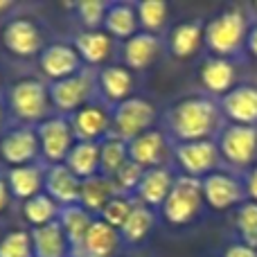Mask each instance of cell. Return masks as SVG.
I'll use <instances>...</instances> for the list:
<instances>
[{
    "mask_svg": "<svg viewBox=\"0 0 257 257\" xmlns=\"http://www.w3.org/2000/svg\"><path fill=\"white\" fill-rule=\"evenodd\" d=\"M223 128L219 102L210 95H187L169 106L167 131L178 142L212 140Z\"/></svg>",
    "mask_w": 257,
    "mask_h": 257,
    "instance_id": "obj_1",
    "label": "cell"
},
{
    "mask_svg": "<svg viewBox=\"0 0 257 257\" xmlns=\"http://www.w3.org/2000/svg\"><path fill=\"white\" fill-rule=\"evenodd\" d=\"M7 108L18 124L36 126L52 115L50 88L39 77H23L7 90Z\"/></svg>",
    "mask_w": 257,
    "mask_h": 257,
    "instance_id": "obj_2",
    "label": "cell"
},
{
    "mask_svg": "<svg viewBox=\"0 0 257 257\" xmlns=\"http://www.w3.org/2000/svg\"><path fill=\"white\" fill-rule=\"evenodd\" d=\"M248 21L241 7H226L205 23L203 45L210 50V57L232 59L246 45Z\"/></svg>",
    "mask_w": 257,
    "mask_h": 257,
    "instance_id": "obj_3",
    "label": "cell"
},
{
    "mask_svg": "<svg viewBox=\"0 0 257 257\" xmlns=\"http://www.w3.org/2000/svg\"><path fill=\"white\" fill-rule=\"evenodd\" d=\"M203 192H201V181L190 176H176L174 187L169 196L165 199L160 214H163L165 223L172 228H185L199 219L203 212Z\"/></svg>",
    "mask_w": 257,
    "mask_h": 257,
    "instance_id": "obj_4",
    "label": "cell"
},
{
    "mask_svg": "<svg viewBox=\"0 0 257 257\" xmlns=\"http://www.w3.org/2000/svg\"><path fill=\"white\" fill-rule=\"evenodd\" d=\"M95 75L90 68H81L77 75L66 77L59 81H50V104L57 115L70 117L75 111L86 106L88 102L97 99V84H95Z\"/></svg>",
    "mask_w": 257,
    "mask_h": 257,
    "instance_id": "obj_5",
    "label": "cell"
},
{
    "mask_svg": "<svg viewBox=\"0 0 257 257\" xmlns=\"http://www.w3.org/2000/svg\"><path fill=\"white\" fill-rule=\"evenodd\" d=\"M156 120H158L156 104L140 95H131L122 104L111 108V133L128 142L154 128Z\"/></svg>",
    "mask_w": 257,
    "mask_h": 257,
    "instance_id": "obj_6",
    "label": "cell"
},
{
    "mask_svg": "<svg viewBox=\"0 0 257 257\" xmlns=\"http://www.w3.org/2000/svg\"><path fill=\"white\" fill-rule=\"evenodd\" d=\"M36 138H39V149L43 165H59L66 160L70 154L72 145H75V133H72L70 120L66 115H52L36 124Z\"/></svg>",
    "mask_w": 257,
    "mask_h": 257,
    "instance_id": "obj_7",
    "label": "cell"
},
{
    "mask_svg": "<svg viewBox=\"0 0 257 257\" xmlns=\"http://www.w3.org/2000/svg\"><path fill=\"white\" fill-rule=\"evenodd\" d=\"M172 154L178 169L183 172V176L196 178V181L217 172L219 163H221V154H219V147L214 140L178 142Z\"/></svg>",
    "mask_w": 257,
    "mask_h": 257,
    "instance_id": "obj_8",
    "label": "cell"
},
{
    "mask_svg": "<svg viewBox=\"0 0 257 257\" xmlns=\"http://www.w3.org/2000/svg\"><path fill=\"white\" fill-rule=\"evenodd\" d=\"M3 48L12 57L32 59L39 57L45 48V34L36 21L27 16L9 18L3 27Z\"/></svg>",
    "mask_w": 257,
    "mask_h": 257,
    "instance_id": "obj_9",
    "label": "cell"
},
{
    "mask_svg": "<svg viewBox=\"0 0 257 257\" xmlns=\"http://www.w3.org/2000/svg\"><path fill=\"white\" fill-rule=\"evenodd\" d=\"M219 154L221 160L239 169H250L257 156V126L226 124L219 131Z\"/></svg>",
    "mask_w": 257,
    "mask_h": 257,
    "instance_id": "obj_10",
    "label": "cell"
},
{
    "mask_svg": "<svg viewBox=\"0 0 257 257\" xmlns=\"http://www.w3.org/2000/svg\"><path fill=\"white\" fill-rule=\"evenodd\" d=\"M0 160L7 165V169L32 165L41 160L39 138L34 126H9L0 133Z\"/></svg>",
    "mask_w": 257,
    "mask_h": 257,
    "instance_id": "obj_11",
    "label": "cell"
},
{
    "mask_svg": "<svg viewBox=\"0 0 257 257\" xmlns=\"http://www.w3.org/2000/svg\"><path fill=\"white\" fill-rule=\"evenodd\" d=\"M201 192H203V201L208 208L217 210V212H226V210H237L246 201L244 181L228 172H212L210 176L201 178Z\"/></svg>",
    "mask_w": 257,
    "mask_h": 257,
    "instance_id": "obj_12",
    "label": "cell"
},
{
    "mask_svg": "<svg viewBox=\"0 0 257 257\" xmlns=\"http://www.w3.org/2000/svg\"><path fill=\"white\" fill-rule=\"evenodd\" d=\"M70 126L75 133V140L79 142H102L111 136V106H106L99 99H93L70 117Z\"/></svg>",
    "mask_w": 257,
    "mask_h": 257,
    "instance_id": "obj_13",
    "label": "cell"
},
{
    "mask_svg": "<svg viewBox=\"0 0 257 257\" xmlns=\"http://www.w3.org/2000/svg\"><path fill=\"white\" fill-rule=\"evenodd\" d=\"M39 68L48 81H59L77 75L86 66L81 63L75 45L59 41V43H50L43 48V52L39 54Z\"/></svg>",
    "mask_w": 257,
    "mask_h": 257,
    "instance_id": "obj_14",
    "label": "cell"
},
{
    "mask_svg": "<svg viewBox=\"0 0 257 257\" xmlns=\"http://www.w3.org/2000/svg\"><path fill=\"white\" fill-rule=\"evenodd\" d=\"M95 84H97L99 102H104L106 106H117L133 95L136 81H133V72L122 63H106L95 75Z\"/></svg>",
    "mask_w": 257,
    "mask_h": 257,
    "instance_id": "obj_15",
    "label": "cell"
},
{
    "mask_svg": "<svg viewBox=\"0 0 257 257\" xmlns=\"http://www.w3.org/2000/svg\"><path fill=\"white\" fill-rule=\"evenodd\" d=\"M219 108L221 115L230 120V124L257 126V86L237 84L219 99Z\"/></svg>",
    "mask_w": 257,
    "mask_h": 257,
    "instance_id": "obj_16",
    "label": "cell"
},
{
    "mask_svg": "<svg viewBox=\"0 0 257 257\" xmlns=\"http://www.w3.org/2000/svg\"><path fill=\"white\" fill-rule=\"evenodd\" d=\"M169 151V142L165 131L160 128H149L147 133L128 140V160H133L136 165H140L142 169H154L163 167L165 158Z\"/></svg>",
    "mask_w": 257,
    "mask_h": 257,
    "instance_id": "obj_17",
    "label": "cell"
},
{
    "mask_svg": "<svg viewBox=\"0 0 257 257\" xmlns=\"http://www.w3.org/2000/svg\"><path fill=\"white\" fill-rule=\"evenodd\" d=\"M199 81L210 97L221 99L223 95L235 88V81H237L235 61L226 57H205L199 70Z\"/></svg>",
    "mask_w": 257,
    "mask_h": 257,
    "instance_id": "obj_18",
    "label": "cell"
},
{
    "mask_svg": "<svg viewBox=\"0 0 257 257\" xmlns=\"http://www.w3.org/2000/svg\"><path fill=\"white\" fill-rule=\"evenodd\" d=\"M43 192L54 201V203L59 205V208L77 205V203H79L81 181L63 163H59V165H45Z\"/></svg>",
    "mask_w": 257,
    "mask_h": 257,
    "instance_id": "obj_19",
    "label": "cell"
},
{
    "mask_svg": "<svg viewBox=\"0 0 257 257\" xmlns=\"http://www.w3.org/2000/svg\"><path fill=\"white\" fill-rule=\"evenodd\" d=\"M174 181H176V176H174L172 167H167V165L154 167V169H145V176H142L133 199H136V203L147 205V208H151V210H160L165 199H167L169 192H172Z\"/></svg>",
    "mask_w": 257,
    "mask_h": 257,
    "instance_id": "obj_20",
    "label": "cell"
},
{
    "mask_svg": "<svg viewBox=\"0 0 257 257\" xmlns=\"http://www.w3.org/2000/svg\"><path fill=\"white\" fill-rule=\"evenodd\" d=\"M203 30L205 23L199 21V18H187V21H181L169 30L167 34V50L174 59H181V61H187V59L196 57L199 50L203 48Z\"/></svg>",
    "mask_w": 257,
    "mask_h": 257,
    "instance_id": "obj_21",
    "label": "cell"
},
{
    "mask_svg": "<svg viewBox=\"0 0 257 257\" xmlns=\"http://www.w3.org/2000/svg\"><path fill=\"white\" fill-rule=\"evenodd\" d=\"M163 39L158 34L138 32L122 45V66L128 70H147L156 63V59L163 52Z\"/></svg>",
    "mask_w": 257,
    "mask_h": 257,
    "instance_id": "obj_22",
    "label": "cell"
},
{
    "mask_svg": "<svg viewBox=\"0 0 257 257\" xmlns=\"http://www.w3.org/2000/svg\"><path fill=\"white\" fill-rule=\"evenodd\" d=\"M120 244V230H115L108 223H104L99 217H95L81 246L77 250H72L70 257H115Z\"/></svg>",
    "mask_w": 257,
    "mask_h": 257,
    "instance_id": "obj_23",
    "label": "cell"
},
{
    "mask_svg": "<svg viewBox=\"0 0 257 257\" xmlns=\"http://www.w3.org/2000/svg\"><path fill=\"white\" fill-rule=\"evenodd\" d=\"M75 50L86 68L106 66L113 54V39L104 30H84L75 36Z\"/></svg>",
    "mask_w": 257,
    "mask_h": 257,
    "instance_id": "obj_24",
    "label": "cell"
},
{
    "mask_svg": "<svg viewBox=\"0 0 257 257\" xmlns=\"http://www.w3.org/2000/svg\"><path fill=\"white\" fill-rule=\"evenodd\" d=\"M7 178L9 192L14 199L23 201L32 199V196L43 192V181H45V165L43 163H32V165H21V167H12L5 174Z\"/></svg>",
    "mask_w": 257,
    "mask_h": 257,
    "instance_id": "obj_25",
    "label": "cell"
},
{
    "mask_svg": "<svg viewBox=\"0 0 257 257\" xmlns=\"http://www.w3.org/2000/svg\"><path fill=\"white\" fill-rule=\"evenodd\" d=\"M102 30L111 36L113 41H128L140 32V23H138L136 3H108L106 18H104Z\"/></svg>",
    "mask_w": 257,
    "mask_h": 257,
    "instance_id": "obj_26",
    "label": "cell"
},
{
    "mask_svg": "<svg viewBox=\"0 0 257 257\" xmlns=\"http://www.w3.org/2000/svg\"><path fill=\"white\" fill-rule=\"evenodd\" d=\"M30 235L34 257H70V244H68L59 221L41 228H32Z\"/></svg>",
    "mask_w": 257,
    "mask_h": 257,
    "instance_id": "obj_27",
    "label": "cell"
},
{
    "mask_svg": "<svg viewBox=\"0 0 257 257\" xmlns=\"http://www.w3.org/2000/svg\"><path fill=\"white\" fill-rule=\"evenodd\" d=\"M156 226V210L147 208V205L136 203L124 221V226L120 228V239L126 246H140L149 239V235L154 232Z\"/></svg>",
    "mask_w": 257,
    "mask_h": 257,
    "instance_id": "obj_28",
    "label": "cell"
},
{
    "mask_svg": "<svg viewBox=\"0 0 257 257\" xmlns=\"http://www.w3.org/2000/svg\"><path fill=\"white\" fill-rule=\"evenodd\" d=\"M59 226H61L63 235H66L68 244H70V255L72 250H77L84 241L86 232H88L90 223L95 221V217L88 212L86 208H81L79 203L77 205H68V208H61L59 210Z\"/></svg>",
    "mask_w": 257,
    "mask_h": 257,
    "instance_id": "obj_29",
    "label": "cell"
},
{
    "mask_svg": "<svg viewBox=\"0 0 257 257\" xmlns=\"http://www.w3.org/2000/svg\"><path fill=\"white\" fill-rule=\"evenodd\" d=\"M68 169L75 174L79 181L93 178L99 174V142H79L72 145L70 154L63 160Z\"/></svg>",
    "mask_w": 257,
    "mask_h": 257,
    "instance_id": "obj_30",
    "label": "cell"
},
{
    "mask_svg": "<svg viewBox=\"0 0 257 257\" xmlns=\"http://www.w3.org/2000/svg\"><path fill=\"white\" fill-rule=\"evenodd\" d=\"M115 194H117V192H115V187H113L111 178L97 174V176H93V178L81 181L79 205L88 210L93 217H97V214L104 210V205H106Z\"/></svg>",
    "mask_w": 257,
    "mask_h": 257,
    "instance_id": "obj_31",
    "label": "cell"
},
{
    "mask_svg": "<svg viewBox=\"0 0 257 257\" xmlns=\"http://www.w3.org/2000/svg\"><path fill=\"white\" fill-rule=\"evenodd\" d=\"M128 160V142L117 136H108L99 142V174L113 178L115 172Z\"/></svg>",
    "mask_w": 257,
    "mask_h": 257,
    "instance_id": "obj_32",
    "label": "cell"
},
{
    "mask_svg": "<svg viewBox=\"0 0 257 257\" xmlns=\"http://www.w3.org/2000/svg\"><path fill=\"white\" fill-rule=\"evenodd\" d=\"M59 210L61 208H59L45 192L23 201V219H25L32 228H41V226H48V223H54L59 219Z\"/></svg>",
    "mask_w": 257,
    "mask_h": 257,
    "instance_id": "obj_33",
    "label": "cell"
},
{
    "mask_svg": "<svg viewBox=\"0 0 257 257\" xmlns=\"http://www.w3.org/2000/svg\"><path fill=\"white\" fill-rule=\"evenodd\" d=\"M136 12L140 32H147V34H158L169 16V7L165 0H140L136 3Z\"/></svg>",
    "mask_w": 257,
    "mask_h": 257,
    "instance_id": "obj_34",
    "label": "cell"
},
{
    "mask_svg": "<svg viewBox=\"0 0 257 257\" xmlns=\"http://www.w3.org/2000/svg\"><path fill=\"white\" fill-rule=\"evenodd\" d=\"M235 228L239 232V241L257 250V203L246 199L235 210Z\"/></svg>",
    "mask_w": 257,
    "mask_h": 257,
    "instance_id": "obj_35",
    "label": "cell"
},
{
    "mask_svg": "<svg viewBox=\"0 0 257 257\" xmlns=\"http://www.w3.org/2000/svg\"><path fill=\"white\" fill-rule=\"evenodd\" d=\"M0 257H34L30 230L14 228L0 237Z\"/></svg>",
    "mask_w": 257,
    "mask_h": 257,
    "instance_id": "obj_36",
    "label": "cell"
},
{
    "mask_svg": "<svg viewBox=\"0 0 257 257\" xmlns=\"http://www.w3.org/2000/svg\"><path fill=\"white\" fill-rule=\"evenodd\" d=\"M133 205H136V199H133V196L115 194L106 205H104V210L97 214V217L102 219L104 223H108L111 228L120 230V228L124 226V221L128 219V214H131Z\"/></svg>",
    "mask_w": 257,
    "mask_h": 257,
    "instance_id": "obj_37",
    "label": "cell"
},
{
    "mask_svg": "<svg viewBox=\"0 0 257 257\" xmlns=\"http://www.w3.org/2000/svg\"><path fill=\"white\" fill-rule=\"evenodd\" d=\"M142 176H145V169H142L140 165H136L133 160H126V163L115 172V176L111 178V183H113L117 194L133 196L138 190V185H140Z\"/></svg>",
    "mask_w": 257,
    "mask_h": 257,
    "instance_id": "obj_38",
    "label": "cell"
},
{
    "mask_svg": "<svg viewBox=\"0 0 257 257\" xmlns=\"http://www.w3.org/2000/svg\"><path fill=\"white\" fill-rule=\"evenodd\" d=\"M106 9L108 3H104V0H81V3L75 5V12L79 16V23L84 30H102Z\"/></svg>",
    "mask_w": 257,
    "mask_h": 257,
    "instance_id": "obj_39",
    "label": "cell"
},
{
    "mask_svg": "<svg viewBox=\"0 0 257 257\" xmlns=\"http://www.w3.org/2000/svg\"><path fill=\"white\" fill-rule=\"evenodd\" d=\"M244 190H246V196H248V201H253L257 203V165L246 172L244 176Z\"/></svg>",
    "mask_w": 257,
    "mask_h": 257,
    "instance_id": "obj_40",
    "label": "cell"
},
{
    "mask_svg": "<svg viewBox=\"0 0 257 257\" xmlns=\"http://www.w3.org/2000/svg\"><path fill=\"white\" fill-rule=\"evenodd\" d=\"M223 257H257V250L241 244V241H235V244H230L223 250Z\"/></svg>",
    "mask_w": 257,
    "mask_h": 257,
    "instance_id": "obj_41",
    "label": "cell"
},
{
    "mask_svg": "<svg viewBox=\"0 0 257 257\" xmlns=\"http://www.w3.org/2000/svg\"><path fill=\"white\" fill-rule=\"evenodd\" d=\"M12 201H14V196H12V192H9L7 178H5V174H0V214L7 212Z\"/></svg>",
    "mask_w": 257,
    "mask_h": 257,
    "instance_id": "obj_42",
    "label": "cell"
},
{
    "mask_svg": "<svg viewBox=\"0 0 257 257\" xmlns=\"http://www.w3.org/2000/svg\"><path fill=\"white\" fill-rule=\"evenodd\" d=\"M246 50L257 59V23L248 27V36H246Z\"/></svg>",
    "mask_w": 257,
    "mask_h": 257,
    "instance_id": "obj_43",
    "label": "cell"
},
{
    "mask_svg": "<svg viewBox=\"0 0 257 257\" xmlns=\"http://www.w3.org/2000/svg\"><path fill=\"white\" fill-rule=\"evenodd\" d=\"M14 7H16V5H14L12 0H0V16H7Z\"/></svg>",
    "mask_w": 257,
    "mask_h": 257,
    "instance_id": "obj_44",
    "label": "cell"
},
{
    "mask_svg": "<svg viewBox=\"0 0 257 257\" xmlns=\"http://www.w3.org/2000/svg\"><path fill=\"white\" fill-rule=\"evenodd\" d=\"M5 131V106L0 104V133Z\"/></svg>",
    "mask_w": 257,
    "mask_h": 257,
    "instance_id": "obj_45",
    "label": "cell"
},
{
    "mask_svg": "<svg viewBox=\"0 0 257 257\" xmlns=\"http://www.w3.org/2000/svg\"><path fill=\"white\" fill-rule=\"evenodd\" d=\"M253 9H255V12H257V0H255V3H253Z\"/></svg>",
    "mask_w": 257,
    "mask_h": 257,
    "instance_id": "obj_46",
    "label": "cell"
}]
</instances>
